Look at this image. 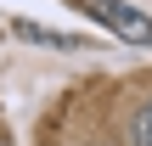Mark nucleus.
Masks as SVG:
<instances>
[{
    "label": "nucleus",
    "mask_w": 152,
    "mask_h": 146,
    "mask_svg": "<svg viewBox=\"0 0 152 146\" xmlns=\"http://www.w3.org/2000/svg\"><path fill=\"white\" fill-rule=\"evenodd\" d=\"M85 11H90L102 28H113L118 39L152 45V17H147V11H135V6H124V0H85Z\"/></svg>",
    "instance_id": "obj_1"
},
{
    "label": "nucleus",
    "mask_w": 152,
    "mask_h": 146,
    "mask_svg": "<svg viewBox=\"0 0 152 146\" xmlns=\"http://www.w3.org/2000/svg\"><path fill=\"white\" fill-rule=\"evenodd\" d=\"M130 146H152V101H141L130 113Z\"/></svg>",
    "instance_id": "obj_2"
}]
</instances>
